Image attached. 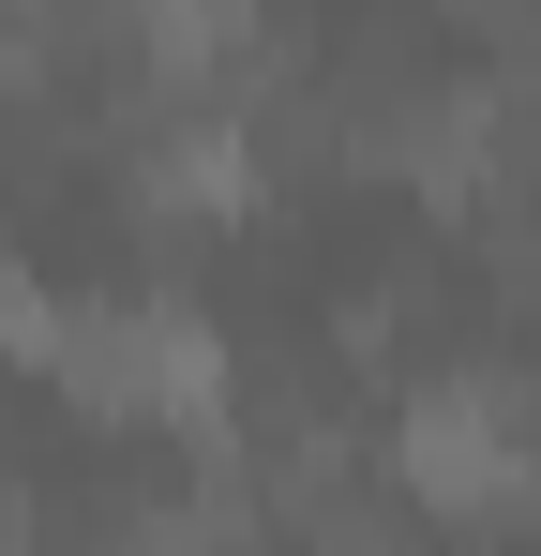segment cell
Masks as SVG:
<instances>
[{
  "label": "cell",
  "instance_id": "obj_2",
  "mask_svg": "<svg viewBox=\"0 0 541 556\" xmlns=\"http://www.w3.org/2000/svg\"><path fill=\"white\" fill-rule=\"evenodd\" d=\"M541 481V437H527V391L512 376H422L406 391V421H391V496H422L451 527H496V511H527Z\"/></svg>",
  "mask_w": 541,
  "mask_h": 556
},
{
  "label": "cell",
  "instance_id": "obj_3",
  "mask_svg": "<svg viewBox=\"0 0 541 556\" xmlns=\"http://www.w3.org/2000/svg\"><path fill=\"white\" fill-rule=\"evenodd\" d=\"M46 331H61V301H46V286L0 256V346H46Z\"/></svg>",
  "mask_w": 541,
  "mask_h": 556
},
{
  "label": "cell",
  "instance_id": "obj_1",
  "mask_svg": "<svg viewBox=\"0 0 541 556\" xmlns=\"http://www.w3.org/2000/svg\"><path fill=\"white\" fill-rule=\"evenodd\" d=\"M46 362H61V391L105 406V421H211V406H226V331H211L196 301H151V286L61 301Z\"/></svg>",
  "mask_w": 541,
  "mask_h": 556
}]
</instances>
